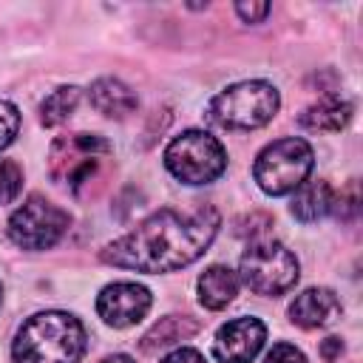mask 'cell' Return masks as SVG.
<instances>
[{
    "label": "cell",
    "mask_w": 363,
    "mask_h": 363,
    "mask_svg": "<svg viewBox=\"0 0 363 363\" xmlns=\"http://www.w3.org/2000/svg\"><path fill=\"white\" fill-rule=\"evenodd\" d=\"M218 224L221 216L216 207H196L187 213L164 207L147 216L136 230L111 241L102 250V261L136 272H173L204 255Z\"/></svg>",
    "instance_id": "cell-1"
},
{
    "label": "cell",
    "mask_w": 363,
    "mask_h": 363,
    "mask_svg": "<svg viewBox=\"0 0 363 363\" xmlns=\"http://www.w3.org/2000/svg\"><path fill=\"white\" fill-rule=\"evenodd\" d=\"M85 352V329L71 312L48 309L31 315L14 335V363H79Z\"/></svg>",
    "instance_id": "cell-2"
},
{
    "label": "cell",
    "mask_w": 363,
    "mask_h": 363,
    "mask_svg": "<svg viewBox=\"0 0 363 363\" xmlns=\"http://www.w3.org/2000/svg\"><path fill=\"white\" fill-rule=\"evenodd\" d=\"M111 159V142L96 133H68L51 142L48 173L54 182L82 193L96 182Z\"/></svg>",
    "instance_id": "cell-3"
},
{
    "label": "cell",
    "mask_w": 363,
    "mask_h": 363,
    "mask_svg": "<svg viewBox=\"0 0 363 363\" xmlns=\"http://www.w3.org/2000/svg\"><path fill=\"white\" fill-rule=\"evenodd\" d=\"M278 108L281 94L275 85L264 79H244L213 96L210 119L227 130H252L267 125L278 113Z\"/></svg>",
    "instance_id": "cell-4"
},
{
    "label": "cell",
    "mask_w": 363,
    "mask_h": 363,
    "mask_svg": "<svg viewBox=\"0 0 363 363\" xmlns=\"http://www.w3.org/2000/svg\"><path fill=\"white\" fill-rule=\"evenodd\" d=\"M312 164H315V153L309 142L298 136H286L267 145L258 153L252 164V176L267 196H286L295 193L309 179Z\"/></svg>",
    "instance_id": "cell-5"
},
{
    "label": "cell",
    "mask_w": 363,
    "mask_h": 363,
    "mask_svg": "<svg viewBox=\"0 0 363 363\" xmlns=\"http://www.w3.org/2000/svg\"><path fill=\"white\" fill-rule=\"evenodd\" d=\"M164 167L182 184H210L224 173L227 150L207 130H184L164 147Z\"/></svg>",
    "instance_id": "cell-6"
},
{
    "label": "cell",
    "mask_w": 363,
    "mask_h": 363,
    "mask_svg": "<svg viewBox=\"0 0 363 363\" xmlns=\"http://www.w3.org/2000/svg\"><path fill=\"white\" fill-rule=\"evenodd\" d=\"M238 275L258 295H284L298 284L301 267L289 247L272 238H261L244 250Z\"/></svg>",
    "instance_id": "cell-7"
},
{
    "label": "cell",
    "mask_w": 363,
    "mask_h": 363,
    "mask_svg": "<svg viewBox=\"0 0 363 363\" xmlns=\"http://www.w3.org/2000/svg\"><path fill=\"white\" fill-rule=\"evenodd\" d=\"M71 216L45 196H28L9 218V238L23 250H48L68 233Z\"/></svg>",
    "instance_id": "cell-8"
},
{
    "label": "cell",
    "mask_w": 363,
    "mask_h": 363,
    "mask_svg": "<svg viewBox=\"0 0 363 363\" xmlns=\"http://www.w3.org/2000/svg\"><path fill=\"white\" fill-rule=\"evenodd\" d=\"M150 303H153V298H150L147 286H142L136 281H116V284H108L96 295V315L108 326L125 329V326L139 323L147 315Z\"/></svg>",
    "instance_id": "cell-9"
},
{
    "label": "cell",
    "mask_w": 363,
    "mask_h": 363,
    "mask_svg": "<svg viewBox=\"0 0 363 363\" xmlns=\"http://www.w3.org/2000/svg\"><path fill=\"white\" fill-rule=\"evenodd\" d=\"M267 340V326L258 318H235L216 332L213 354L221 363H252Z\"/></svg>",
    "instance_id": "cell-10"
},
{
    "label": "cell",
    "mask_w": 363,
    "mask_h": 363,
    "mask_svg": "<svg viewBox=\"0 0 363 363\" xmlns=\"http://www.w3.org/2000/svg\"><path fill=\"white\" fill-rule=\"evenodd\" d=\"M340 315V301L326 286H309L289 303V320L301 329H320L329 326Z\"/></svg>",
    "instance_id": "cell-11"
},
{
    "label": "cell",
    "mask_w": 363,
    "mask_h": 363,
    "mask_svg": "<svg viewBox=\"0 0 363 363\" xmlns=\"http://www.w3.org/2000/svg\"><path fill=\"white\" fill-rule=\"evenodd\" d=\"M91 96V105L102 113V116H111V119H125L128 113L136 111L139 99L136 94L122 82V79H113V77H102L91 85L88 91Z\"/></svg>",
    "instance_id": "cell-12"
},
{
    "label": "cell",
    "mask_w": 363,
    "mask_h": 363,
    "mask_svg": "<svg viewBox=\"0 0 363 363\" xmlns=\"http://www.w3.org/2000/svg\"><path fill=\"white\" fill-rule=\"evenodd\" d=\"M196 286H199V303L201 306L224 309L238 295V275L224 264H213L199 275Z\"/></svg>",
    "instance_id": "cell-13"
},
{
    "label": "cell",
    "mask_w": 363,
    "mask_h": 363,
    "mask_svg": "<svg viewBox=\"0 0 363 363\" xmlns=\"http://www.w3.org/2000/svg\"><path fill=\"white\" fill-rule=\"evenodd\" d=\"M349 119H352V105L337 94L320 96L301 113V125L309 130H340L346 128Z\"/></svg>",
    "instance_id": "cell-14"
},
{
    "label": "cell",
    "mask_w": 363,
    "mask_h": 363,
    "mask_svg": "<svg viewBox=\"0 0 363 363\" xmlns=\"http://www.w3.org/2000/svg\"><path fill=\"white\" fill-rule=\"evenodd\" d=\"M332 201H335V190L326 184V182H303L298 190H295V199L289 204L292 216L298 221H318L323 218L326 213H332Z\"/></svg>",
    "instance_id": "cell-15"
},
{
    "label": "cell",
    "mask_w": 363,
    "mask_h": 363,
    "mask_svg": "<svg viewBox=\"0 0 363 363\" xmlns=\"http://www.w3.org/2000/svg\"><path fill=\"white\" fill-rule=\"evenodd\" d=\"M196 329H199V323H196L193 318H187V315H167V318H162V320L142 337V349H145V352L164 349V346H170V343H179V340H184V337L196 335Z\"/></svg>",
    "instance_id": "cell-16"
},
{
    "label": "cell",
    "mask_w": 363,
    "mask_h": 363,
    "mask_svg": "<svg viewBox=\"0 0 363 363\" xmlns=\"http://www.w3.org/2000/svg\"><path fill=\"white\" fill-rule=\"evenodd\" d=\"M79 105V88L77 85H62L57 91H51L43 105H40V122L45 128H54V125H62Z\"/></svg>",
    "instance_id": "cell-17"
},
{
    "label": "cell",
    "mask_w": 363,
    "mask_h": 363,
    "mask_svg": "<svg viewBox=\"0 0 363 363\" xmlns=\"http://www.w3.org/2000/svg\"><path fill=\"white\" fill-rule=\"evenodd\" d=\"M23 190V170L11 159H0V204H9Z\"/></svg>",
    "instance_id": "cell-18"
},
{
    "label": "cell",
    "mask_w": 363,
    "mask_h": 363,
    "mask_svg": "<svg viewBox=\"0 0 363 363\" xmlns=\"http://www.w3.org/2000/svg\"><path fill=\"white\" fill-rule=\"evenodd\" d=\"M17 130H20V113H17V108L11 102L0 99V150L14 142Z\"/></svg>",
    "instance_id": "cell-19"
},
{
    "label": "cell",
    "mask_w": 363,
    "mask_h": 363,
    "mask_svg": "<svg viewBox=\"0 0 363 363\" xmlns=\"http://www.w3.org/2000/svg\"><path fill=\"white\" fill-rule=\"evenodd\" d=\"M357 204H360V199H357V184L352 182L346 190L335 193L332 213H337L340 218H354V216H357Z\"/></svg>",
    "instance_id": "cell-20"
},
{
    "label": "cell",
    "mask_w": 363,
    "mask_h": 363,
    "mask_svg": "<svg viewBox=\"0 0 363 363\" xmlns=\"http://www.w3.org/2000/svg\"><path fill=\"white\" fill-rule=\"evenodd\" d=\"M264 363H306V357H303V352H301L298 346H292V343H275V346L267 352Z\"/></svg>",
    "instance_id": "cell-21"
},
{
    "label": "cell",
    "mask_w": 363,
    "mask_h": 363,
    "mask_svg": "<svg viewBox=\"0 0 363 363\" xmlns=\"http://www.w3.org/2000/svg\"><path fill=\"white\" fill-rule=\"evenodd\" d=\"M235 11L247 23H261L269 14V3H235Z\"/></svg>",
    "instance_id": "cell-22"
},
{
    "label": "cell",
    "mask_w": 363,
    "mask_h": 363,
    "mask_svg": "<svg viewBox=\"0 0 363 363\" xmlns=\"http://www.w3.org/2000/svg\"><path fill=\"white\" fill-rule=\"evenodd\" d=\"M162 363H207V360L201 357V352H196L190 346H182V349H173Z\"/></svg>",
    "instance_id": "cell-23"
},
{
    "label": "cell",
    "mask_w": 363,
    "mask_h": 363,
    "mask_svg": "<svg viewBox=\"0 0 363 363\" xmlns=\"http://www.w3.org/2000/svg\"><path fill=\"white\" fill-rule=\"evenodd\" d=\"M320 354H323V360H337L343 354V340L340 337H326L323 346H320Z\"/></svg>",
    "instance_id": "cell-24"
},
{
    "label": "cell",
    "mask_w": 363,
    "mask_h": 363,
    "mask_svg": "<svg viewBox=\"0 0 363 363\" xmlns=\"http://www.w3.org/2000/svg\"><path fill=\"white\" fill-rule=\"evenodd\" d=\"M99 363H136L130 354H108V357H102Z\"/></svg>",
    "instance_id": "cell-25"
},
{
    "label": "cell",
    "mask_w": 363,
    "mask_h": 363,
    "mask_svg": "<svg viewBox=\"0 0 363 363\" xmlns=\"http://www.w3.org/2000/svg\"><path fill=\"white\" fill-rule=\"evenodd\" d=\"M0 298H3V286H0Z\"/></svg>",
    "instance_id": "cell-26"
}]
</instances>
